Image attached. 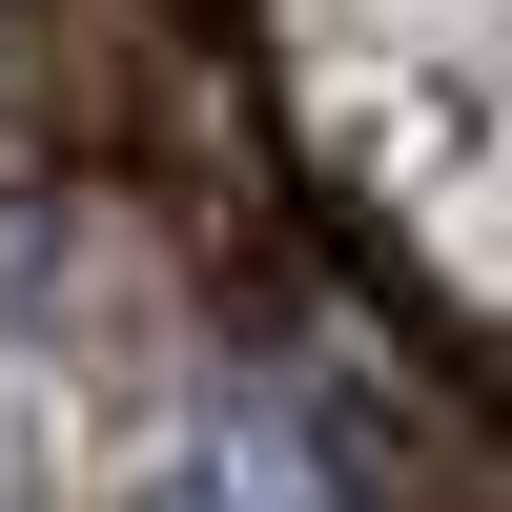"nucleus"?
Returning <instances> with one entry per match:
<instances>
[{
    "label": "nucleus",
    "mask_w": 512,
    "mask_h": 512,
    "mask_svg": "<svg viewBox=\"0 0 512 512\" xmlns=\"http://www.w3.org/2000/svg\"><path fill=\"white\" fill-rule=\"evenodd\" d=\"M144 512H390V472H369V431L308 390V369L267 349H205L185 390L144 410V472H123Z\"/></svg>",
    "instance_id": "f257e3e1"
},
{
    "label": "nucleus",
    "mask_w": 512,
    "mask_h": 512,
    "mask_svg": "<svg viewBox=\"0 0 512 512\" xmlns=\"http://www.w3.org/2000/svg\"><path fill=\"white\" fill-rule=\"evenodd\" d=\"M82 472V226L0 205V512H62Z\"/></svg>",
    "instance_id": "f03ea898"
},
{
    "label": "nucleus",
    "mask_w": 512,
    "mask_h": 512,
    "mask_svg": "<svg viewBox=\"0 0 512 512\" xmlns=\"http://www.w3.org/2000/svg\"><path fill=\"white\" fill-rule=\"evenodd\" d=\"M0 103H21V21H0Z\"/></svg>",
    "instance_id": "7ed1b4c3"
}]
</instances>
